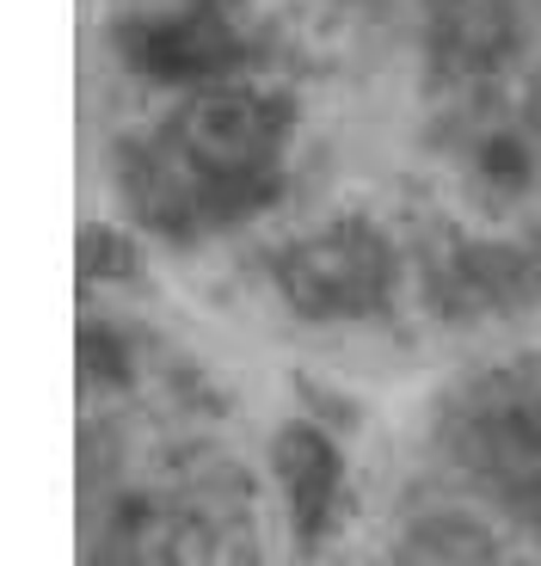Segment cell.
I'll return each mask as SVG.
<instances>
[{"mask_svg":"<svg viewBox=\"0 0 541 566\" xmlns=\"http://www.w3.org/2000/svg\"><path fill=\"white\" fill-rule=\"evenodd\" d=\"M270 481L284 486L289 530H296L301 548H320V542L339 530V517H344V455L320 424L289 419L284 431L270 438Z\"/></svg>","mask_w":541,"mask_h":566,"instance_id":"5b68a950","label":"cell"},{"mask_svg":"<svg viewBox=\"0 0 541 566\" xmlns=\"http://www.w3.org/2000/svg\"><path fill=\"white\" fill-rule=\"evenodd\" d=\"M388 566H499V548L474 517L456 511H437V517H418L406 536L394 542Z\"/></svg>","mask_w":541,"mask_h":566,"instance_id":"52a82bcc","label":"cell"},{"mask_svg":"<svg viewBox=\"0 0 541 566\" xmlns=\"http://www.w3.org/2000/svg\"><path fill=\"white\" fill-rule=\"evenodd\" d=\"M117 56L155 86H203L241 81L246 69V25L234 0H172L148 13L117 19Z\"/></svg>","mask_w":541,"mask_h":566,"instance_id":"277c9868","label":"cell"},{"mask_svg":"<svg viewBox=\"0 0 541 566\" xmlns=\"http://www.w3.org/2000/svg\"><path fill=\"white\" fill-rule=\"evenodd\" d=\"M529 124L541 129V69H535V81H529Z\"/></svg>","mask_w":541,"mask_h":566,"instance_id":"9c48e42d","label":"cell"},{"mask_svg":"<svg viewBox=\"0 0 541 566\" xmlns=\"http://www.w3.org/2000/svg\"><path fill=\"white\" fill-rule=\"evenodd\" d=\"M296 142V99L258 81H222L185 93L148 142L129 148L124 198L172 241H203L215 228L258 216L284 191Z\"/></svg>","mask_w":541,"mask_h":566,"instance_id":"6da1fadb","label":"cell"},{"mask_svg":"<svg viewBox=\"0 0 541 566\" xmlns=\"http://www.w3.org/2000/svg\"><path fill=\"white\" fill-rule=\"evenodd\" d=\"M449 455L474 486L517 511H541V382L486 376L449 412Z\"/></svg>","mask_w":541,"mask_h":566,"instance_id":"3957f363","label":"cell"},{"mask_svg":"<svg viewBox=\"0 0 541 566\" xmlns=\"http://www.w3.org/2000/svg\"><path fill=\"white\" fill-rule=\"evenodd\" d=\"M462 179L486 210H517L541 185V129L529 117H492L462 142Z\"/></svg>","mask_w":541,"mask_h":566,"instance_id":"8992f818","label":"cell"},{"mask_svg":"<svg viewBox=\"0 0 541 566\" xmlns=\"http://www.w3.org/2000/svg\"><path fill=\"white\" fill-rule=\"evenodd\" d=\"M270 283L289 302V314L314 326L382 321L400 296V247L370 216H332L277 253Z\"/></svg>","mask_w":541,"mask_h":566,"instance_id":"7a4b0ae2","label":"cell"},{"mask_svg":"<svg viewBox=\"0 0 541 566\" xmlns=\"http://www.w3.org/2000/svg\"><path fill=\"white\" fill-rule=\"evenodd\" d=\"M81 259H86V277H129V271H136V247H129L117 228H93Z\"/></svg>","mask_w":541,"mask_h":566,"instance_id":"ba28073f","label":"cell"}]
</instances>
